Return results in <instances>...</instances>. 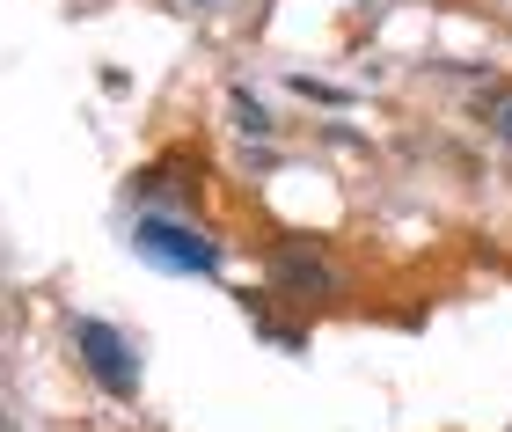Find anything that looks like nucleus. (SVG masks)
Returning a JSON list of instances; mask_svg holds the SVG:
<instances>
[{
  "instance_id": "39448f33",
  "label": "nucleus",
  "mask_w": 512,
  "mask_h": 432,
  "mask_svg": "<svg viewBox=\"0 0 512 432\" xmlns=\"http://www.w3.org/2000/svg\"><path fill=\"white\" fill-rule=\"evenodd\" d=\"M491 132H498V140H512V96H505V103L491 110Z\"/></svg>"
},
{
  "instance_id": "20e7f679",
  "label": "nucleus",
  "mask_w": 512,
  "mask_h": 432,
  "mask_svg": "<svg viewBox=\"0 0 512 432\" xmlns=\"http://www.w3.org/2000/svg\"><path fill=\"white\" fill-rule=\"evenodd\" d=\"M235 118H242V132L249 140H271V110L249 96V88H235Z\"/></svg>"
},
{
  "instance_id": "f257e3e1",
  "label": "nucleus",
  "mask_w": 512,
  "mask_h": 432,
  "mask_svg": "<svg viewBox=\"0 0 512 432\" xmlns=\"http://www.w3.org/2000/svg\"><path fill=\"white\" fill-rule=\"evenodd\" d=\"M74 352H81V367L96 374V389H110L118 403L139 396V352L125 345V330L103 323V315H74Z\"/></svg>"
},
{
  "instance_id": "7ed1b4c3",
  "label": "nucleus",
  "mask_w": 512,
  "mask_h": 432,
  "mask_svg": "<svg viewBox=\"0 0 512 432\" xmlns=\"http://www.w3.org/2000/svg\"><path fill=\"white\" fill-rule=\"evenodd\" d=\"M271 286L286 293V301H330L337 293V271L315 257V249H278L271 257Z\"/></svg>"
},
{
  "instance_id": "f03ea898",
  "label": "nucleus",
  "mask_w": 512,
  "mask_h": 432,
  "mask_svg": "<svg viewBox=\"0 0 512 432\" xmlns=\"http://www.w3.org/2000/svg\"><path fill=\"white\" fill-rule=\"evenodd\" d=\"M132 249L147 264H161V271H220V242L198 235V227H183V220H169V213L139 220L132 227Z\"/></svg>"
}]
</instances>
